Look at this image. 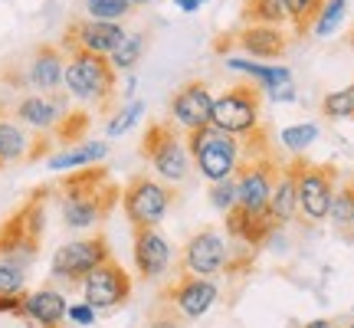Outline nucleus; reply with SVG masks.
<instances>
[{"label": "nucleus", "mask_w": 354, "mask_h": 328, "mask_svg": "<svg viewBox=\"0 0 354 328\" xmlns=\"http://www.w3.org/2000/svg\"><path fill=\"white\" fill-rule=\"evenodd\" d=\"M236 177H223V181H214L210 184V203H214L216 210H223L227 214L230 207H236Z\"/></svg>", "instance_id": "obj_36"}, {"label": "nucleus", "mask_w": 354, "mask_h": 328, "mask_svg": "<svg viewBox=\"0 0 354 328\" xmlns=\"http://www.w3.org/2000/svg\"><path fill=\"white\" fill-rule=\"evenodd\" d=\"M109 256H112V246L105 240V233L79 237V240L63 243L59 250L53 253L50 273H53V279H59L66 286H82V279H86L99 263H105Z\"/></svg>", "instance_id": "obj_11"}, {"label": "nucleus", "mask_w": 354, "mask_h": 328, "mask_svg": "<svg viewBox=\"0 0 354 328\" xmlns=\"http://www.w3.org/2000/svg\"><path fill=\"white\" fill-rule=\"evenodd\" d=\"M243 50L253 60H282L289 50V33L282 26H266V24H243L233 30V37H220L214 43L216 53L223 50Z\"/></svg>", "instance_id": "obj_14"}, {"label": "nucleus", "mask_w": 354, "mask_h": 328, "mask_svg": "<svg viewBox=\"0 0 354 328\" xmlns=\"http://www.w3.org/2000/svg\"><path fill=\"white\" fill-rule=\"evenodd\" d=\"M131 7H145V3H151V0H128Z\"/></svg>", "instance_id": "obj_43"}, {"label": "nucleus", "mask_w": 354, "mask_h": 328, "mask_svg": "<svg viewBox=\"0 0 354 328\" xmlns=\"http://www.w3.org/2000/svg\"><path fill=\"white\" fill-rule=\"evenodd\" d=\"M158 295L171 299V302H174L187 318H201L203 312L216 302V286L207 276H194V273H187V269L177 266L174 279H171Z\"/></svg>", "instance_id": "obj_18"}, {"label": "nucleus", "mask_w": 354, "mask_h": 328, "mask_svg": "<svg viewBox=\"0 0 354 328\" xmlns=\"http://www.w3.org/2000/svg\"><path fill=\"white\" fill-rule=\"evenodd\" d=\"M351 118H354V115H351Z\"/></svg>", "instance_id": "obj_48"}, {"label": "nucleus", "mask_w": 354, "mask_h": 328, "mask_svg": "<svg viewBox=\"0 0 354 328\" xmlns=\"http://www.w3.org/2000/svg\"><path fill=\"white\" fill-rule=\"evenodd\" d=\"M315 138H318V125H312V122H305V125H289V128L279 131V145L289 148V152H295V154H302Z\"/></svg>", "instance_id": "obj_32"}, {"label": "nucleus", "mask_w": 354, "mask_h": 328, "mask_svg": "<svg viewBox=\"0 0 354 328\" xmlns=\"http://www.w3.org/2000/svg\"><path fill=\"white\" fill-rule=\"evenodd\" d=\"M148 328H187V316H184L171 299L158 295L151 305V312H148Z\"/></svg>", "instance_id": "obj_30"}, {"label": "nucleus", "mask_w": 354, "mask_h": 328, "mask_svg": "<svg viewBox=\"0 0 354 328\" xmlns=\"http://www.w3.org/2000/svg\"><path fill=\"white\" fill-rule=\"evenodd\" d=\"M227 256H230V246L223 243L220 230L216 227H203L201 233H194L180 253V269H187L194 276H216L223 273L227 266Z\"/></svg>", "instance_id": "obj_17"}, {"label": "nucleus", "mask_w": 354, "mask_h": 328, "mask_svg": "<svg viewBox=\"0 0 354 328\" xmlns=\"http://www.w3.org/2000/svg\"><path fill=\"white\" fill-rule=\"evenodd\" d=\"M53 194L63 207V224L69 230L95 227L122 201V188L112 181V171L105 164H86L69 171L66 177H59Z\"/></svg>", "instance_id": "obj_1"}, {"label": "nucleus", "mask_w": 354, "mask_h": 328, "mask_svg": "<svg viewBox=\"0 0 354 328\" xmlns=\"http://www.w3.org/2000/svg\"><path fill=\"white\" fill-rule=\"evenodd\" d=\"M279 167H282V158L276 154V148H269L263 154H253L236 167V203L246 207V210H263L269 207V194L276 188Z\"/></svg>", "instance_id": "obj_12"}, {"label": "nucleus", "mask_w": 354, "mask_h": 328, "mask_svg": "<svg viewBox=\"0 0 354 328\" xmlns=\"http://www.w3.org/2000/svg\"><path fill=\"white\" fill-rule=\"evenodd\" d=\"M348 188H351V203H354V177H351V181H348Z\"/></svg>", "instance_id": "obj_44"}, {"label": "nucleus", "mask_w": 354, "mask_h": 328, "mask_svg": "<svg viewBox=\"0 0 354 328\" xmlns=\"http://www.w3.org/2000/svg\"><path fill=\"white\" fill-rule=\"evenodd\" d=\"M86 13L92 20H109V24H122L125 17L135 13L128 0H86Z\"/></svg>", "instance_id": "obj_31"}, {"label": "nucleus", "mask_w": 354, "mask_h": 328, "mask_svg": "<svg viewBox=\"0 0 354 328\" xmlns=\"http://www.w3.org/2000/svg\"><path fill=\"white\" fill-rule=\"evenodd\" d=\"M141 115H145V102L135 99V102H128L125 109H118V112L109 118V125H105V131H109V138H118V135H125L128 128L138 122Z\"/></svg>", "instance_id": "obj_33"}, {"label": "nucleus", "mask_w": 354, "mask_h": 328, "mask_svg": "<svg viewBox=\"0 0 354 328\" xmlns=\"http://www.w3.org/2000/svg\"><path fill=\"white\" fill-rule=\"evenodd\" d=\"M344 328H354V322H348V325H344Z\"/></svg>", "instance_id": "obj_46"}, {"label": "nucleus", "mask_w": 354, "mask_h": 328, "mask_svg": "<svg viewBox=\"0 0 354 328\" xmlns=\"http://www.w3.org/2000/svg\"><path fill=\"white\" fill-rule=\"evenodd\" d=\"M122 39H125V26L122 24L79 17V20H69L63 39H59V46H63V53L86 50V53H99V56H112Z\"/></svg>", "instance_id": "obj_15"}, {"label": "nucleus", "mask_w": 354, "mask_h": 328, "mask_svg": "<svg viewBox=\"0 0 354 328\" xmlns=\"http://www.w3.org/2000/svg\"><path fill=\"white\" fill-rule=\"evenodd\" d=\"M322 112L328 115V118H351L354 115V82L342 92H328L325 99H322Z\"/></svg>", "instance_id": "obj_34"}, {"label": "nucleus", "mask_w": 354, "mask_h": 328, "mask_svg": "<svg viewBox=\"0 0 354 328\" xmlns=\"http://www.w3.org/2000/svg\"><path fill=\"white\" fill-rule=\"evenodd\" d=\"M328 217L342 237L354 240V203H351V188H348V184L335 190V201H331Z\"/></svg>", "instance_id": "obj_29"}, {"label": "nucleus", "mask_w": 354, "mask_h": 328, "mask_svg": "<svg viewBox=\"0 0 354 328\" xmlns=\"http://www.w3.org/2000/svg\"><path fill=\"white\" fill-rule=\"evenodd\" d=\"M201 3H207V0H201Z\"/></svg>", "instance_id": "obj_47"}, {"label": "nucleus", "mask_w": 354, "mask_h": 328, "mask_svg": "<svg viewBox=\"0 0 354 328\" xmlns=\"http://www.w3.org/2000/svg\"><path fill=\"white\" fill-rule=\"evenodd\" d=\"M282 7H286V17H289L295 37H308L315 30V20L325 7V0H282Z\"/></svg>", "instance_id": "obj_26"}, {"label": "nucleus", "mask_w": 354, "mask_h": 328, "mask_svg": "<svg viewBox=\"0 0 354 328\" xmlns=\"http://www.w3.org/2000/svg\"><path fill=\"white\" fill-rule=\"evenodd\" d=\"M53 135L30 131L24 122H17V115L7 102H0V171H7L13 164H33L53 152Z\"/></svg>", "instance_id": "obj_10"}, {"label": "nucleus", "mask_w": 354, "mask_h": 328, "mask_svg": "<svg viewBox=\"0 0 354 328\" xmlns=\"http://www.w3.org/2000/svg\"><path fill=\"white\" fill-rule=\"evenodd\" d=\"M272 99H279V102H292V99H295V89H292V82H289V86L272 89Z\"/></svg>", "instance_id": "obj_40"}, {"label": "nucleus", "mask_w": 354, "mask_h": 328, "mask_svg": "<svg viewBox=\"0 0 354 328\" xmlns=\"http://www.w3.org/2000/svg\"><path fill=\"white\" fill-rule=\"evenodd\" d=\"M177 7H180V10L184 13H194V10H201V0H174Z\"/></svg>", "instance_id": "obj_41"}, {"label": "nucleus", "mask_w": 354, "mask_h": 328, "mask_svg": "<svg viewBox=\"0 0 354 328\" xmlns=\"http://www.w3.org/2000/svg\"><path fill=\"white\" fill-rule=\"evenodd\" d=\"M66 312H69V305H66L63 292L43 286V289L24 295V316L20 318H26L37 328H66Z\"/></svg>", "instance_id": "obj_22"}, {"label": "nucleus", "mask_w": 354, "mask_h": 328, "mask_svg": "<svg viewBox=\"0 0 354 328\" xmlns=\"http://www.w3.org/2000/svg\"><path fill=\"white\" fill-rule=\"evenodd\" d=\"M138 154L151 164V171L165 184H184L190 177V171H194L187 141L177 131L174 118H154V122H148L145 135H141Z\"/></svg>", "instance_id": "obj_4"}, {"label": "nucleus", "mask_w": 354, "mask_h": 328, "mask_svg": "<svg viewBox=\"0 0 354 328\" xmlns=\"http://www.w3.org/2000/svg\"><path fill=\"white\" fill-rule=\"evenodd\" d=\"M66 318H73L76 325H92L95 322V309L86 302H79V305H69V312H66Z\"/></svg>", "instance_id": "obj_39"}, {"label": "nucleus", "mask_w": 354, "mask_h": 328, "mask_svg": "<svg viewBox=\"0 0 354 328\" xmlns=\"http://www.w3.org/2000/svg\"><path fill=\"white\" fill-rule=\"evenodd\" d=\"M302 328H335V322H328V318H315V322H308V325Z\"/></svg>", "instance_id": "obj_42"}, {"label": "nucleus", "mask_w": 354, "mask_h": 328, "mask_svg": "<svg viewBox=\"0 0 354 328\" xmlns=\"http://www.w3.org/2000/svg\"><path fill=\"white\" fill-rule=\"evenodd\" d=\"M348 43H351V46H354V26H351V33H348Z\"/></svg>", "instance_id": "obj_45"}, {"label": "nucleus", "mask_w": 354, "mask_h": 328, "mask_svg": "<svg viewBox=\"0 0 354 328\" xmlns=\"http://www.w3.org/2000/svg\"><path fill=\"white\" fill-rule=\"evenodd\" d=\"M259 115H263V89L253 82H236L214 99L210 125L227 135H246L259 125Z\"/></svg>", "instance_id": "obj_9"}, {"label": "nucleus", "mask_w": 354, "mask_h": 328, "mask_svg": "<svg viewBox=\"0 0 354 328\" xmlns=\"http://www.w3.org/2000/svg\"><path fill=\"white\" fill-rule=\"evenodd\" d=\"M210 115H214V92H210V82L203 79H190L171 95V118L184 131L210 125Z\"/></svg>", "instance_id": "obj_19"}, {"label": "nucleus", "mask_w": 354, "mask_h": 328, "mask_svg": "<svg viewBox=\"0 0 354 328\" xmlns=\"http://www.w3.org/2000/svg\"><path fill=\"white\" fill-rule=\"evenodd\" d=\"M295 174H299V214L308 217L312 224L328 220L342 171L331 161H308L305 154H295Z\"/></svg>", "instance_id": "obj_8"}, {"label": "nucleus", "mask_w": 354, "mask_h": 328, "mask_svg": "<svg viewBox=\"0 0 354 328\" xmlns=\"http://www.w3.org/2000/svg\"><path fill=\"white\" fill-rule=\"evenodd\" d=\"M227 66L233 73H243L250 76L259 89H279V86H289L292 82V73L286 66H266V63H250V60H227Z\"/></svg>", "instance_id": "obj_25"}, {"label": "nucleus", "mask_w": 354, "mask_h": 328, "mask_svg": "<svg viewBox=\"0 0 354 328\" xmlns=\"http://www.w3.org/2000/svg\"><path fill=\"white\" fill-rule=\"evenodd\" d=\"M145 43H148V37H145L141 30H125V39H122V43H118V50L109 56L112 66L118 69V73H131L135 63L141 60V53H145Z\"/></svg>", "instance_id": "obj_28"}, {"label": "nucleus", "mask_w": 354, "mask_h": 328, "mask_svg": "<svg viewBox=\"0 0 354 328\" xmlns=\"http://www.w3.org/2000/svg\"><path fill=\"white\" fill-rule=\"evenodd\" d=\"M131 253H135V266H138V276L148 279H161L171 266V243L165 240V233L158 227H131Z\"/></svg>", "instance_id": "obj_20"}, {"label": "nucleus", "mask_w": 354, "mask_h": 328, "mask_svg": "<svg viewBox=\"0 0 354 328\" xmlns=\"http://www.w3.org/2000/svg\"><path fill=\"white\" fill-rule=\"evenodd\" d=\"M279 230V220L272 217V210L269 207H263V210H246V207H230L227 210V233L233 237L236 243H243V246H263V243H269L272 237H276Z\"/></svg>", "instance_id": "obj_21"}, {"label": "nucleus", "mask_w": 354, "mask_h": 328, "mask_svg": "<svg viewBox=\"0 0 354 328\" xmlns=\"http://www.w3.org/2000/svg\"><path fill=\"white\" fill-rule=\"evenodd\" d=\"M105 154H109V145H105V141H79L73 148L53 154L50 167L53 171H76V167H86V164H99Z\"/></svg>", "instance_id": "obj_24"}, {"label": "nucleus", "mask_w": 354, "mask_h": 328, "mask_svg": "<svg viewBox=\"0 0 354 328\" xmlns=\"http://www.w3.org/2000/svg\"><path fill=\"white\" fill-rule=\"evenodd\" d=\"M63 73H66V53L59 43H39L33 46L30 60L0 69V76L10 89L20 92H59L63 89Z\"/></svg>", "instance_id": "obj_6"}, {"label": "nucleus", "mask_w": 354, "mask_h": 328, "mask_svg": "<svg viewBox=\"0 0 354 328\" xmlns=\"http://www.w3.org/2000/svg\"><path fill=\"white\" fill-rule=\"evenodd\" d=\"M174 201L177 190L151 174H131L122 188V210L131 227H158Z\"/></svg>", "instance_id": "obj_7"}, {"label": "nucleus", "mask_w": 354, "mask_h": 328, "mask_svg": "<svg viewBox=\"0 0 354 328\" xmlns=\"http://www.w3.org/2000/svg\"><path fill=\"white\" fill-rule=\"evenodd\" d=\"M184 141H187L190 161H194V171L201 177H207L210 184L214 181H223V177H233L236 167L243 164V138L240 135H227L214 125H201L184 131Z\"/></svg>", "instance_id": "obj_5"}, {"label": "nucleus", "mask_w": 354, "mask_h": 328, "mask_svg": "<svg viewBox=\"0 0 354 328\" xmlns=\"http://www.w3.org/2000/svg\"><path fill=\"white\" fill-rule=\"evenodd\" d=\"M66 95H69L66 89H59V92H24L10 109L17 115V122H24L30 131L53 135V128L59 125V118L69 112Z\"/></svg>", "instance_id": "obj_16"}, {"label": "nucleus", "mask_w": 354, "mask_h": 328, "mask_svg": "<svg viewBox=\"0 0 354 328\" xmlns=\"http://www.w3.org/2000/svg\"><path fill=\"white\" fill-rule=\"evenodd\" d=\"M344 3L348 0H325V7H322V13L315 20V37H331L335 33V26L342 24L344 17Z\"/></svg>", "instance_id": "obj_35"}, {"label": "nucleus", "mask_w": 354, "mask_h": 328, "mask_svg": "<svg viewBox=\"0 0 354 328\" xmlns=\"http://www.w3.org/2000/svg\"><path fill=\"white\" fill-rule=\"evenodd\" d=\"M88 128H92V115L82 112V109H69V112L59 118V125L53 128V141H59V145H79V141H86Z\"/></svg>", "instance_id": "obj_27"}, {"label": "nucleus", "mask_w": 354, "mask_h": 328, "mask_svg": "<svg viewBox=\"0 0 354 328\" xmlns=\"http://www.w3.org/2000/svg\"><path fill=\"white\" fill-rule=\"evenodd\" d=\"M53 188H37L26 194L24 203L0 220V259H10L17 266H30L39 253V240L46 233V201Z\"/></svg>", "instance_id": "obj_3"}, {"label": "nucleus", "mask_w": 354, "mask_h": 328, "mask_svg": "<svg viewBox=\"0 0 354 328\" xmlns=\"http://www.w3.org/2000/svg\"><path fill=\"white\" fill-rule=\"evenodd\" d=\"M63 89L82 105L109 115L118 105V69L109 56H99V53H66Z\"/></svg>", "instance_id": "obj_2"}, {"label": "nucleus", "mask_w": 354, "mask_h": 328, "mask_svg": "<svg viewBox=\"0 0 354 328\" xmlns=\"http://www.w3.org/2000/svg\"><path fill=\"white\" fill-rule=\"evenodd\" d=\"M269 210L279 220V227H286L292 217L299 214V174H295V158L282 161L276 177V188L269 194Z\"/></svg>", "instance_id": "obj_23"}, {"label": "nucleus", "mask_w": 354, "mask_h": 328, "mask_svg": "<svg viewBox=\"0 0 354 328\" xmlns=\"http://www.w3.org/2000/svg\"><path fill=\"white\" fill-rule=\"evenodd\" d=\"M82 295L86 305H92L95 312H112L131 299V276L115 256H109L82 279Z\"/></svg>", "instance_id": "obj_13"}, {"label": "nucleus", "mask_w": 354, "mask_h": 328, "mask_svg": "<svg viewBox=\"0 0 354 328\" xmlns=\"http://www.w3.org/2000/svg\"><path fill=\"white\" fill-rule=\"evenodd\" d=\"M24 282H26L24 266L10 263V259H0V295L3 292H24Z\"/></svg>", "instance_id": "obj_37"}, {"label": "nucleus", "mask_w": 354, "mask_h": 328, "mask_svg": "<svg viewBox=\"0 0 354 328\" xmlns=\"http://www.w3.org/2000/svg\"><path fill=\"white\" fill-rule=\"evenodd\" d=\"M24 295L26 292H3V295H0V312L24 316Z\"/></svg>", "instance_id": "obj_38"}]
</instances>
